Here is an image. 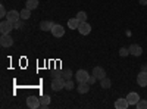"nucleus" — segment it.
<instances>
[{"instance_id":"1","label":"nucleus","mask_w":147,"mask_h":109,"mask_svg":"<svg viewBox=\"0 0 147 109\" xmlns=\"http://www.w3.org/2000/svg\"><path fill=\"white\" fill-rule=\"evenodd\" d=\"M65 81L66 80H63L62 77H55L53 80H52V90L53 91H59V90H62V89H65Z\"/></svg>"},{"instance_id":"2","label":"nucleus","mask_w":147,"mask_h":109,"mask_svg":"<svg viewBox=\"0 0 147 109\" xmlns=\"http://www.w3.org/2000/svg\"><path fill=\"white\" fill-rule=\"evenodd\" d=\"M88 77H90V74H88L85 69H78V71L75 72V80H77V83H87Z\"/></svg>"},{"instance_id":"3","label":"nucleus","mask_w":147,"mask_h":109,"mask_svg":"<svg viewBox=\"0 0 147 109\" xmlns=\"http://www.w3.org/2000/svg\"><path fill=\"white\" fill-rule=\"evenodd\" d=\"M13 24H12L10 21H2V24H0V32L2 34H10V31L13 30Z\"/></svg>"},{"instance_id":"4","label":"nucleus","mask_w":147,"mask_h":109,"mask_svg":"<svg viewBox=\"0 0 147 109\" xmlns=\"http://www.w3.org/2000/svg\"><path fill=\"white\" fill-rule=\"evenodd\" d=\"M27 106L31 108V109L40 108V106H41V103H40V97H37V96H28V99H27Z\"/></svg>"},{"instance_id":"5","label":"nucleus","mask_w":147,"mask_h":109,"mask_svg":"<svg viewBox=\"0 0 147 109\" xmlns=\"http://www.w3.org/2000/svg\"><path fill=\"white\" fill-rule=\"evenodd\" d=\"M0 44L2 47H10L13 44V39L10 37V34H2V37H0Z\"/></svg>"},{"instance_id":"6","label":"nucleus","mask_w":147,"mask_h":109,"mask_svg":"<svg viewBox=\"0 0 147 109\" xmlns=\"http://www.w3.org/2000/svg\"><path fill=\"white\" fill-rule=\"evenodd\" d=\"M78 31H80L81 35H88V34L91 32V25H90L87 21H85V22H81L80 27H78Z\"/></svg>"},{"instance_id":"7","label":"nucleus","mask_w":147,"mask_h":109,"mask_svg":"<svg viewBox=\"0 0 147 109\" xmlns=\"http://www.w3.org/2000/svg\"><path fill=\"white\" fill-rule=\"evenodd\" d=\"M52 34H53V37H63L65 28L62 25H59V24H55L53 28H52Z\"/></svg>"},{"instance_id":"8","label":"nucleus","mask_w":147,"mask_h":109,"mask_svg":"<svg viewBox=\"0 0 147 109\" xmlns=\"http://www.w3.org/2000/svg\"><path fill=\"white\" fill-rule=\"evenodd\" d=\"M6 19H7V21H10L12 24H15L16 21H19V19H21V14H19L18 10H10V12H7Z\"/></svg>"},{"instance_id":"9","label":"nucleus","mask_w":147,"mask_h":109,"mask_svg":"<svg viewBox=\"0 0 147 109\" xmlns=\"http://www.w3.org/2000/svg\"><path fill=\"white\" fill-rule=\"evenodd\" d=\"M137 83L141 87H147V71H141L137 75Z\"/></svg>"},{"instance_id":"10","label":"nucleus","mask_w":147,"mask_h":109,"mask_svg":"<svg viewBox=\"0 0 147 109\" xmlns=\"http://www.w3.org/2000/svg\"><path fill=\"white\" fill-rule=\"evenodd\" d=\"M93 75H94L97 80H103V78L106 77V71H105L102 66H96V68L93 69Z\"/></svg>"},{"instance_id":"11","label":"nucleus","mask_w":147,"mask_h":109,"mask_svg":"<svg viewBox=\"0 0 147 109\" xmlns=\"http://www.w3.org/2000/svg\"><path fill=\"white\" fill-rule=\"evenodd\" d=\"M128 50H129V53L132 56H141V53H143V49H141L138 44H131L128 47Z\"/></svg>"},{"instance_id":"12","label":"nucleus","mask_w":147,"mask_h":109,"mask_svg":"<svg viewBox=\"0 0 147 109\" xmlns=\"http://www.w3.org/2000/svg\"><path fill=\"white\" fill-rule=\"evenodd\" d=\"M127 100H128L129 105H137V102L140 100V96H138V93H136V91H131V93L127 96Z\"/></svg>"},{"instance_id":"13","label":"nucleus","mask_w":147,"mask_h":109,"mask_svg":"<svg viewBox=\"0 0 147 109\" xmlns=\"http://www.w3.org/2000/svg\"><path fill=\"white\" fill-rule=\"evenodd\" d=\"M90 84L88 83H78V87H77V90H78V93L80 94H85V93H88L90 91Z\"/></svg>"},{"instance_id":"14","label":"nucleus","mask_w":147,"mask_h":109,"mask_svg":"<svg viewBox=\"0 0 147 109\" xmlns=\"http://www.w3.org/2000/svg\"><path fill=\"white\" fill-rule=\"evenodd\" d=\"M128 106H129V103H128L127 97H125V99H118V100H115V108H116V109H127Z\"/></svg>"},{"instance_id":"15","label":"nucleus","mask_w":147,"mask_h":109,"mask_svg":"<svg viewBox=\"0 0 147 109\" xmlns=\"http://www.w3.org/2000/svg\"><path fill=\"white\" fill-rule=\"evenodd\" d=\"M53 25H55V24L52 21H41L40 22V30H43V31H52Z\"/></svg>"},{"instance_id":"16","label":"nucleus","mask_w":147,"mask_h":109,"mask_svg":"<svg viewBox=\"0 0 147 109\" xmlns=\"http://www.w3.org/2000/svg\"><path fill=\"white\" fill-rule=\"evenodd\" d=\"M80 24H81V22H80L77 18H71V19L68 21V28H71V30H78Z\"/></svg>"},{"instance_id":"17","label":"nucleus","mask_w":147,"mask_h":109,"mask_svg":"<svg viewBox=\"0 0 147 109\" xmlns=\"http://www.w3.org/2000/svg\"><path fill=\"white\" fill-rule=\"evenodd\" d=\"M40 103H41V108H47L49 105H50V96L49 94L40 96Z\"/></svg>"},{"instance_id":"18","label":"nucleus","mask_w":147,"mask_h":109,"mask_svg":"<svg viewBox=\"0 0 147 109\" xmlns=\"http://www.w3.org/2000/svg\"><path fill=\"white\" fill-rule=\"evenodd\" d=\"M25 7H27V9H30V10L37 9V7H38V0H27Z\"/></svg>"},{"instance_id":"19","label":"nucleus","mask_w":147,"mask_h":109,"mask_svg":"<svg viewBox=\"0 0 147 109\" xmlns=\"http://www.w3.org/2000/svg\"><path fill=\"white\" fill-rule=\"evenodd\" d=\"M59 75L62 77L63 80H71V78H72V69H69V68H68V69H63Z\"/></svg>"},{"instance_id":"20","label":"nucleus","mask_w":147,"mask_h":109,"mask_svg":"<svg viewBox=\"0 0 147 109\" xmlns=\"http://www.w3.org/2000/svg\"><path fill=\"white\" fill-rule=\"evenodd\" d=\"M100 86L103 89H110V86H112V81H110L107 77H105L103 80H100Z\"/></svg>"},{"instance_id":"21","label":"nucleus","mask_w":147,"mask_h":109,"mask_svg":"<svg viewBox=\"0 0 147 109\" xmlns=\"http://www.w3.org/2000/svg\"><path fill=\"white\" fill-rule=\"evenodd\" d=\"M30 16H31V10H30V9L25 7V9H22V10H21V18H22L24 21H27Z\"/></svg>"},{"instance_id":"22","label":"nucleus","mask_w":147,"mask_h":109,"mask_svg":"<svg viewBox=\"0 0 147 109\" xmlns=\"http://www.w3.org/2000/svg\"><path fill=\"white\" fill-rule=\"evenodd\" d=\"M87 14H85V12L84 10H80L78 12V14H77V19L80 21V22H85V21H87Z\"/></svg>"},{"instance_id":"23","label":"nucleus","mask_w":147,"mask_h":109,"mask_svg":"<svg viewBox=\"0 0 147 109\" xmlns=\"http://www.w3.org/2000/svg\"><path fill=\"white\" fill-rule=\"evenodd\" d=\"M137 109H147V100H144V99H140L138 102H137Z\"/></svg>"},{"instance_id":"24","label":"nucleus","mask_w":147,"mask_h":109,"mask_svg":"<svg viewBox=\"0 0 147 109\" xmlns=\"http://www.w3.org/2000/svg\"><path fill=\"white\" fill-rule=\"evenodd\" d=\"M74 87H75V84H74L72 80H66V81H65V89H66V90H72Z\"/></svg>"},{"instance_id":"25","label":"nucleus","mask_w":147,"mask_h":109,"mask_svg":"<svg viewBox=\"0 0 147 109\" xmlns=\"http://www.w3.org/2000/svg\"><path fill=\"white\" fill-rule=\"evenodd\" d=\"M13 27H15L16 30H22V28H24V19L21 18L19 21H16V22L13 24Z\"/></svg>"},{"instance_id":"26","label":"nucleus","mask_w":147,"mask_h":109,"mask_svg":"<svg viewBox=\"0 0 147 109\" xmlns=\"http://www.w3.org/2000/svg\"><path fill=\"white\" fill-rule=\"evenodd\" d=\"M127 55H129V50L127 49V47H121V49H119V56L125 58Z\"/></svg>"},{"instance_id":"27","label":"nucleus","mask_w":147,"mask_h":109,"mask_svg":"<svg viewBox=\"0 0 147 109\" xmlns=\"http://www.w3.org/2000/svg\"><path fill=\"white\" fill-rule=\"evenodd\" d=\"M7 15V12H6V9H5V6L2 5V6H0V18H5Z\"/></svg>"},{"instance_id":"28","label":"nucleus","mask_w":147,"mask_h":109,"mask_svg":"<svg viewBox=\"0 0 147 109\" xmlns=\"http://www.w3.org/2000/svg\"><path fill=\"white\" fill-rule=\"evenodd\" d=\"M96 81H97V78H96V77H94V75H93V74H91V75H90V77H88V80H87V83H88V84H90V86H93V84H94V83H96Z\"/></svg>"},{"instance_id":"29","label":"nucleus","mask_w":147,"mask_h":109,"mask_svg":"<svg viewBox=\"0 0 147 109\" xmlns=\"http://www.w3.org/2000/svg\"><path fill=\"white\" fill-rule=\"evenodd\" d=\"M138 2H140V5H143V6L147 5V0H138Z\"/></svg>"},{"instance_id":"30","label":"nucleus","mask_w":147,"mask_h":109,"mask_svg":"<svg viewBox=\"0 0 147 109\" xmlns=\"http://www.w3.org/2000/svg\"><path fill=\"white\" fill-rule=\"evenodd\" d=\"M141 71H147V65H143L141 66Z\"/></svg>"}]
</instances>
